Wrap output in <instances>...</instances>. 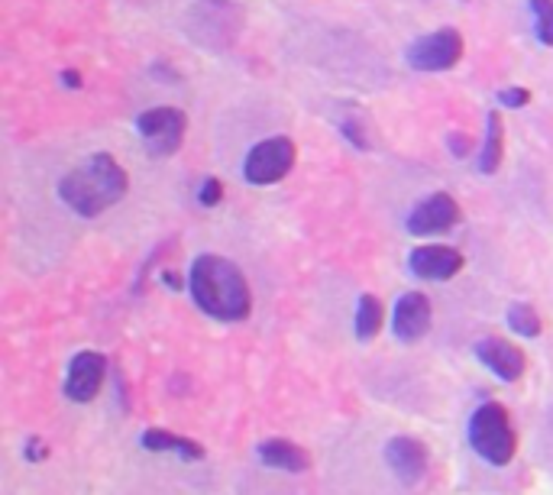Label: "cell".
I'll list each match as a JSON object with an SVG mask.
<instances>
[{"mask_svg": "<svg viewBox=\"0 0 553 495\" xmlns=\"http://www.w3.org/2000/svg\"><path fill=\"white\" fill-rule=\"evenodd\" d=\"M188 288L195 305L207 318L220 324H240L253 311V295L246 275L240 272L237 263H230V259L217 253H204L191 263Z\"/></svg>", "mask_w": 553, "mask_h": 495, "instance_id": "1", "label": "cell"}, {"mask_svg": "<svg viewBox=\"0 0 553 495\" xmlns=\"http://www.w3.org/2000/svg\"><path fill=\"white\" fill-rule=\"evenodd\" d=\"M130 191L127 169L110 156L94 153L78 169L68 172L59 182V198L72 208L78 217H98Z\"/></svg>", "mask_w": 553, "mask_h": 495, "instance_id": "2", "label": "cell"}, {"mask_svg": "<svg viewBox=\"0 0 553 495\" xmlns=\"http://www.w3.org/2000/svg\"><path fill=\"white\" fill-rule=\"evenodd\" d=\"M469 447L492 466H508L518 453V434L511 428V418L505 405L486 402L473 411V418L466 424Z\"/></svg>", "mask_w": 553, "mask_h": 495, "instance_id": "3", "label": "cell"}, {"mask_svg": "<svg viewBox=\"0 0 553 495\" xmlns=\"http://www.w3.org/2000/svg\"><path fill=\"white\" fill-rule=\"evenodd\" d=\"M136 133H140L149 156H175L185 143L188 117L178 107H149L136 117Z\"/></svg>", "mask_w": 553, "mask_h": 495, "instance_id": "4", "label": "cell"}, {"mask_svg": "<svg viewBox=\"0 0 553 495\" xmlns=\"http://www.w3.org/2000/svg\"><path fill=\"white\" fill-rule=\"evenodd\" d=\"M298 149L288 136H269L250 149V156L243 162V178L250 185H275L295 169Z\"/></svg>", "mask_w": 553, "mask_h": 495, "instance_id": "5", "label": "cell"}, {"mask_svg": "<svg viewBox=\"0 0 553 495\" xmlns=\"http://www.w3.org/2000/svg\"><path fill=\"white\" fill-rule=\"evenodd\" d=\"M463 59V36L453 26L434 30L408 46V65L414 72H450Z\"/></svg>", "mask_w": 553, "mask_h": 495, "instance_id": "6", "label": "cell"}, {"mask_svg": "<svg viewBox=\"0 0 553 495\" xmlns=\"http://www.w3.org/2000/svg\"><path fill=\"white\" fill-rule=\"evenodd\" d=\"M460 204H456L453 195L447 191H434L431 198H424L421 204H414L408 220H405V230L411 237H437V233H447L460 224Z\"/></svg>", "mask_w": 553, "mask_h": 495, "instance_id": "7", "label": "cell"}, {"mask_svg": "<svg viewBox=\"0 0 553 495\" xmlns=\"http://www.w3.org/2000/svg\"><path fill=\"white\" fill-rule=\"evenodd\" d=\"M104 379H107V360H104V353L81 350L75 360L68 363L65 395L72 398V402H78V405H88L104 389Z\"/></svg>", "mask_w": 553, "mask_h": 495, "instance_id": "8", "label": "cell"}, {"mask_svg": "<svg viewBox=\"0 0 553 495\" xmlns=\"http://www.w3.org/2000/svg\"><path fill=\"white\" fill-rule=\"evenodd\" d=\"M385 463L405 486H418L427 476V466H431V453L418 437H392L385 444Z\"/></svg>", "mask_w": 553, "mask_h": 495, "instance_id": "9", "label": "cell"}, {"mask_svg": "<svg viewBox=\"0 0 553 495\" xmlns=\"http://www.w3.org/2000/svg\"><path fill=\"white\" fill-rule=\"evenodd\" d=\"M463 263L466 259H463L460 250H453V246H440V243L414 246L411 256H408V269L424 282H447V279H453V275H460Z\"/></svg>", "mask_w": 553, "mask_h": 495, "instance_id": "10", "label": "cell"}, {"mask_svg": "<svg viewBox=\"0 0 553 495\" xmlns=\"http://www.w3.org/2000/svg\"><path fill=\"white\" fill-rule=\"evenodd\" d=\"M431 321H434V308H431V298H427L424 292H408L395 301L392 334L402 343L421 340L427 330H431Z\"/></svg>", "mask_w": 553, "mask_h": 495, "instance_id": "11", "label": "cell"}, {"mask_svg": "<svg viewBox=\"0 0 553 495\" xmlns=\"http://www.w3.org/2000/svg\"><path fill=\"white\" fill-rule=\"evenodd\" d=\"M476 356L479 363L489 369V373H495L502 382H518L524 376V366H528V360H524L521 347H515V343H508L505 337H486L476 343Z\"/></svg>", "mask_w": 553, "mask_h": 495, "instance_id": "12", "label": "cell"}, {"mask_svg": "<svg viewBox=\"0 0 553 495\" xmlns=\"http://www.w3.org/2000/svg\"><path fill=\"white\" fill-rule=\"evenodd\" d=\"M256 457L269 466V470H285V473H304L311 470V457L308 450L295 440H285V437H272V440H262L256 447Z\"/></svg>", "mask_w": 553, "mask_h": 495, "instance_id": "13", "label": "cell"}, {"mask_svg": "<svg viewBox=\"0 0 553 495\" xmlns=\"http://www.w3.org/2000/svg\"><path fill=\"white\" fill-rule=\"evenodd\" d=\"M140 444L149 453H175V457H182V460H204V447L198 444V440L182 437V434H172V431H162V428L143 431Z\"/></svg>", "mask_w": 553, "mask_h": 495, "instance_id": "14", "label": "cell"}, {"mask_svg": "<svg viewBox=\"0 0 553 495\" xmlns=\"http://www.w3.org/2000/svg\"><path fill=\"white\" fill-rule=\"evenodd\" d=\"M502 153H505V127H502V114H489L486 120V140H482V153H479V172L492 175L499 172L502 165Z\"/></svg>", "mask_w": 553, "mask_h": 495, "instance_id": "15", "label": "cell"}, {"mask_svg": "<svg viewBox=\"0 0 553 495\" xmlns=\"http://www.w3.org/2000/svg\"><path fill=\"white\" fill-rule=\"evenodd\" d=\"M382 321H385V308L376 295H359L356 301V337L369 343L379 337L382 330Z\"/></svg>", "mask_w": 553, "mask_h": 495, "instance_id": "16", "label": "cell"}, {"mask_svg": "<svg viewBox=\"0 0 553 495\" xmlns=\"http://www.w3.org/2000/svg\"><path fill=\"white\" fill-rule=\"evenodd\" d=\"M508 327L515 330L518 337H541V330H544V321H541V314H537L531 305H524V301H518V305H511L508 308Z\"/></svg>", "mask_w": 553, "mask_h": 495, "instance_id": "17", "label": "cell"}, {"mask_svg": "<svg viewBox=\"0 0 553 495\" xmlns=\"http://www.w3.org/2000/svg\"><path fill=\"white\" fill-rule=\"evenodd\" d=\"M531 17H534V33L544 46H553V0H528Z\"/></svg>", "mask_w": 553, "mask_h": 495, "instance_id": "18", "label": "cell"}, {"mask_svg": "<svg viewBox=\"0 0 553 495\" xmlns=\"http://www.w3.org/2000/svg\"><path fill=\"white\" fill-rule=\"evenodd\" d=\"M198 201L204 204V208H214V204L224 201V185H220V178H204L201 188H198Z\"/></svg>", "mask_w": 553, "mask_h": 495, "instance_id": "19", "label": "cell"}, {"mask_svg": "<svg viewBox=\"0 0 553 495\" xmlns=\"http://www.w3.org/2000/svg\"><path fill=\"white\" fill-rule=\"evenodd\" d=\"M499 104L502 107H511V110L528 107L531 104V91L528 88H502L499 91Z\"/></svg>", "mask_w": 553, "mask_h": 495, "instance_id": "20", "label": "cell"}, {"mask_svg": "<svg viewBox=\"0 0 553 495\" xmlns=\"http://www.w3.org/2000/svg\"><path fill=\"white\" fill-rule=\"evenodd\" d=\"M26 460H46L49 457V450H46V444H43V440H39V437H30V440H26Z\"/></svg>", "mask_w": 553, "mask_h": 495, "instance_id": "21", "label": "cell"}, {"mask_svg": "<svg viewBox=\"0 0 553 495\" xmlns=\"http://www.w3.org/2000/svg\"><path fill=\"white\" fill-rule=\"evenodd\" d=\"M447 143H450V149H453V156H456V159H466V156H469V140H466V136L453 133Z\"/></svg>", "mask_w": 553, "mask_h": 495, "instance_id": "22", "label": "cell"}, {"mask_svg": "<svg viewBox=\"0 0 553 495\" xmlns=\"http://www.w3.org/2000/svg\"><path fill=\"white\" fill-rule=\"evenodd\" d=\"M59 78H62V88H68V91H78L81 88V75L75 72V68H65Z\"/></svg>", "mask_w": 553, "mask_h": 495, "instance_id": "23", "label": "cell"}, {"mask_svg": "<svg viewBox=\"0 0 553 495\" xmlns=\"http://www.w3.org/2000/svg\"><path fill=\"white\" fill-rule=\"evenodd\" d=\"M162 279H165V285H169V288H182V279H178V275H172V272H165Z\"/></svg>", "mask_w": 553, "mask_h": 495, "instance_id": "24", "label": "cell"}]
</instances>
